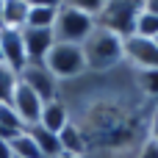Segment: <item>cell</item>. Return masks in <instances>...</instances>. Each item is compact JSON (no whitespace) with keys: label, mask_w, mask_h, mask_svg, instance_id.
<instances>
[{"label":"cell","mask_w":158,"mask_h":158,"mask_svg":"<svg viewBox=\"0 0 158 158\" xmlns=\"http://www.w3.org/2000/svg\"><path fill=\"white\" fill-rule=\"evenodd\" d=\"M83 56H86V69L89 72H108L122 64V39L106 28H94V33L83 42Z\"/></svg>","instance_id":"6da1fadb"},{"label":"cell","mask_w":158,"mask_h":158,"mask_svg":"<svg viewBox=\"0 0 158 158\" xmlns=\"http://www.w3.org/2000/svg\"><path fill=\"white\" fill-rule=\"evenodd\" d=\"M97 28V19L92 14H86L78 0H69V3H58V17H56V25H53V36L56 42H67V44H81L94 33Z\"/></svg>","instance_id":"7a4b0ae2"},{"label":"cell","mask_w":158,"mask_h":158,"mask_svg":"<svg viewBox=\"0 0 158 158\" xmlns=\"http://www.w3.org/2000/svg\"><path fill=\"white\" fill-rule=\"evenodd\" d=\"M44 67L56 75V81H78L83 78L86 69V56L81 44H67V42H56L44 58Z\"/></svg>","instance_id":"3957f363"},{"label":"cell","mask_w":158,"mask_h":158,"mask_svg":"<svg viewBox=\"0 0 158 158\" xmlns=\"http://www.w3.org/2000/svg\"><path fill=\"white\" fill-rule=\"evenodd\" d=\"M139 11H142V3H133V0H103V11L97 17V25L117 33L119 39H128V36H133V25H136Z\"/></svg>","instance_id":"277c9868"},{"label":"cell","mask_w":158,"mask_h":158,"mask_svg":"<svg viewBox=\"0 0 158 158\" xmlns=\"http://www.w3.org/2000/svg\"><path fill=\"white\" fill-rule=\"evenodd\" d=\"M19 83H25L42 103H53L58 100V89L61 83L56 81V75L44 67V61H28L22 69H19Z\"/></svg>","instance_id":"5b68a950"},{"label":"cell","mask_w":158,"mask_h":158,"mask_svg":"<svg viewBox=\"0 0 158 158\" xmlns=\"http://www.w3.org/2000/svg\"><path fill=\"white\" fill-rule=\"evenodd\" d=\"M122 64H131L136 72L158 69V42L144 36H128L122 39Z\"/></svg>","instance_id":"8992f818"},{"label":"cell","mask_w":158,"mask_h":158,"mask_svg":"<svg viewBox=\"0 0 158 158\" xmlns=\"http://www.w3.org/2000/svg\"><path fill=\"white\" fill-rule=\"evenodd\" d=\"M11 108L17 111V117L22 119V125L28 128V125H36V122L42 119L44 103H42L25 83H17V89H14V94H11Z\"/></svg>","instance_id":"52a82bcc"},{"label":"cell","mask_w":158,"mask_h":158,"mask_svg":"<svg viewBox=\"0 0 158 158\" xmlns=\"http://www.w3.org/2000/svg\"><path fill=\"white\" fill-rule=\"evenodd\" d=\"M0 53H3V64L11 67V69L19 75V69L28 64L25 44H22V31L3 28V31H0Z\"/></svg>","instance_id":"ba28073f"},{"label":"cell","mask_w":158,"mask_h":158,"mask_svg":"<svg viewBox=\"0 0 158 158\" xmlns=\"http://www.w3.org/2000/svg\"><path fill=\"white\" fill-rule=\"evenodd\" d=\"M22 44H25L28 61H44L50 47L56 44V36L53 31H44V28H22Z\"/></svg>","instance_id":"9c48e42d"},{"label":"cell","mask_w":158,"mask_h":158,"mask_svg":"<svg viewBox=\"0 0 158 158\" xmlns=\"http://www.w3.org/2000/svg\"><path fill=\"white\" fill-rule=\"evenodd\" d=\"M69 122H72V117H69V106H67L61 97L53 100V103H44V108H42V119H39L42 128H47V131H53V133H61Z\"/></svg>","instance_id":"30bf717a"},{"label":"cell","mask_w":158,"mask_h":158,"mask_svg":"<svg viewBox=\"0 0 158 158\" xmlns=\"http://www.w3.org/2000/svg\"><path fill=\"white\" fill-rule=\"evenodd\" d=\"M58 142H61V153L64 156H75V158H83L86 150H89V142H86V133L81 125L69 122L61 133H58Z\"/></svg>","instance_id":"8fae6325"},{"label":"cell","mask_w":158,"mask_h":158,"mask_svg":"<svg viewBox=\"0 0 158 158\" xmlns=\"http://www.w3.org/2000/svg\"><path fill=\"white\" fill-rule=\"evenodd\" d=\"M25 133L36 142L39 153H42L44 158H58V156H61V142H58V133H53V131L42 128L39 122H36V125H28V128H25Z\"/></svg>","instance_id":"7c38bea8"},{"label":"cell","mask_w":158,"mask_h":158,"mask_svg":"<svg viewBox=\"0 0 158 158\" xmlns=\"http://www.w3.org/2000/svg\"><path fill=\"white\" fill-rule=\"evenodd\" d=\"M31 0H3V28L22 31L28 25Z\"/></svg>","instance_id":"4fadbf2b"},{"label":"cell","mask_w":158,"mask_h":158,"mask_svg":"<svg viewBox=\"0 0 158 158\" xmlns=\"http://www.w3.org/2000/svg\"><path fill=\"white\" fill-rule=\"evenodd\" d=\"M56 17H58V3H31L28 25H25V28H44V31H53Z\"/></svg>","instance_id":"5bb4252c"},{"label":"cell","mask_w":158,"mask_h":158,"mask_svg":"<svg viewBox=\"0 0 158 158\" xmlns=\"http://www.w3.org/2000/svg\"><path fill=\"white\" fill-rule=\"evenodd\" d=\"M25 131L22 119L17 117V111L11 108V103H0V139L11 142L14 136H19Z\"/></svg>","instance_id":"9a60e30c"},{"label":"cell","mask_w":158,"mask_h":158,"mask_svg":"<svg viewBox=\"0 0 158 158\" xmlns=\"http://www.w3.org/2000/svg\"><path fill=\"white\" fill-rule=\"evenodd\" d=\"M133 36H144V39H158V17L144 11V3H142V11L136 17V25H133Z\"/></svg>","instance_id":"2e32d148"},{"label":"cell","mask_w":158,"mask_h":158,"mask_svg":"<svg viewBox=\"0 0 158 158\" xmlns=\"http://www.w3.org/2000/svg\"><path fill=\"white\" fill-rule=\"evenodd\" d=\"M11 150H14V158H44L39 153V147H36V142L22 131L19 136H14L11 139Z\"/></svg>","instance_id":"e0dca14e"},{"label":"cell","mask_w":158,"mask_h":158,"mask_svg":"<svg viewBox=\"0 0 158 158\" xmlns=\"http://www.w3.org/2000/svg\"><path fill=\"white\" fill-rule=\"evenodd\" d=\"M17 83H19L17 72L0 61V103H11V94H14Z\"/></svg>","instance_id":"ac0fdd59"},{"label":"cell","mask_w":158,"mask_h":158,"mask_svg":"<svg viewBox=\"0 0 158 158\" xmlns=\"http://www.w3.org/2000/svg\"><path fill=\"white\" fill-rule=\"evenodd\" d=\"M136 83H139L142 94L158 100V69H142V72H136Z\"/></svg>","instance_id":"d6986e66"},{"label":"cell","mask_w":158,"mask_h":158,"mask_svg":"<svg viewBox=\"0 0 158 158\" xmlns=\"http://www.w3.org/2000/svg\"><path fill=\"white\" fill-rule=\"evenodd\" d=\"M136 158H158V142L156 139H144V142L139 144Z\"/></svg>","instance_id":"ffe728a7"},{"label":"cell","mask_w":158,"mask_h":158,"mask_svg":"<svg viewBox=\"0 0 158 158\" xmlns=\"http://www.w3.org/2000/svg\"><path fill=\"white\" fill-rule=\"evenodd\" d=\"M147 139H156V142H158V103H156V108H153V114H150V128H147Z\"/></svg>","instance_id":"44dd1931"},{"label":"cell","mask_w":158,"mask_h":158,"mask_svg":"<svg viewBox=\"0 0 158 158\" xmlns=\"http://www.w3.org/2000/svg\"><path fill=\"white\" fill-rule=\"evenodd\" d=\"M0 158H14L11 142H6V139H0Z\"/></svg>","instance_id":"7402d4cb"},{"label":"cell","mask_w":158,"mask_h":158,"mask_svg":"<svg viewBox=\"0 0 158 158\" xmlns=\"http://www.w3.org/2000/svg\"><path fill=\"white\" fill-rule=\"evenodd\" d=\"M144 11H150V14L158 17V0H147V3H144Z\"/></svg>","instance_id":"603a6c76"},{"label":"cell","mask_w":158,"mask_h":158,"mask_svg":"<svg viewBox=\"0 0 158 158\" xmlns=\"http://www.w3.org/2000/svg\"><path fill=\"white\" fill-rule=\"evenodd\" d=\"M0 31H3V0H0Z\"/></svg>","instance_id":"cb8c5ba5"},{"label":"cell","mask_w":158,"mask_h":158,"mask_svg":"<svg viewBox=\"0 0 158 158\" xmlns=\"http://www.w3.org/2000/svg\"><path fill=\"white\" fill-rule=\"evenodd\" d=\"M58 158H75V156H64V153H61V156H58Z\"/></svg>","instance_id":"d4e9b609"},{"label":"cell","mask_w":158,"mask_h":158,"mask_svg":"<svg viewBox=\"0 0 158 158\" xmlns=\"http://www.w3.org/2000/svg\"><path fill=\"white\" fill-rule=\"evenodd\" d=\"M0 61H3V53H0Z\"/></svg>","instance_id":"484cf974"},{"label":"cell","mask_w":158,"mask_h":158,"mask_svg":"<svg viewBox=\"0 0 158 158\" xmlns=\"http://www.w3.org/2000/svg\"><path fill=\"white\" fill-rule=\"evenodd\" d=\"M156 42H158V39H156Z\"/></svg>","instance_id":"4316f807"}]
</instances>
